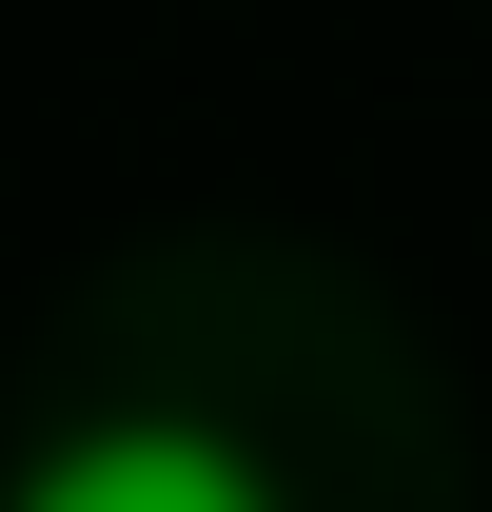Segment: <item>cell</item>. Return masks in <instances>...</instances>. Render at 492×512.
<instances>
[{
  "label": "cell",
  "mask_w": 492,
  "mask_h": 512,
  "mask_svg": "<svg viewBox=\"0 0 492 512\" xmlns=\"http://www.w3.org/2000/svg\"><path fill=\"white\" fill-rule=\"evenodd\" d=\"M20 512H276V473H256V434H217V414H99L79 453H40Z\"/></svg>",
  "instance_id": "obj_1"
}]
</instances>
